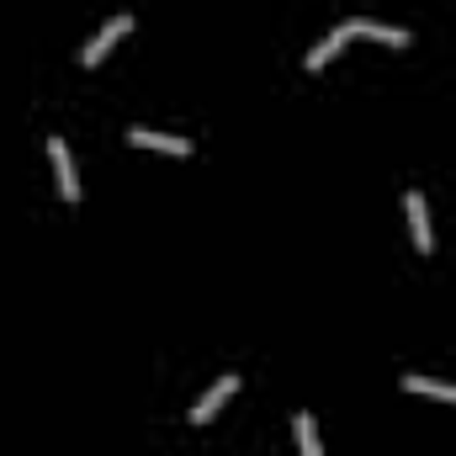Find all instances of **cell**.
<instances>
[{"instance_id":"2","label":"cell","mask_w":456,"mask_h":456,"mask_svg":"<svg viewBox=\"0 0 456 456\" xmlns=\"http://www.w3.org/2000/svg\"><path fill=\"white\" fill-rule=\"evenodd\" d=\"M127 27H133V11H117L112 21H107V27H102V32H96V37L80 48V64H102V59L112 53V43L122 37V32H127Z\"/></svg>"},{"instance_id":"1","label":"cell","mask_w":456,"mask_h":456,"mask_svg":"<svg viewBox=\"0 0 456 456\" xmlns=\"http://www.w3.org/2000/svg\"><path fill=\"white\" fill-rule=\"evenodd\" d=\"M48 159H53V175H59V197L64 202H80V175H75V154H69V143L53 133L48 138Z\"/></svg>"},{"instance_id":"7","label":"cell","mask_w":456,"mask_h":456,"mask_svg":"<svg viewBox=\"0 0 456 456\" xmlns=\"http://www.w3.org/2000/svg\"><path fill=\"white\" fill-rule=\"evenodd\" d=\"M350 27H355V37H377V43H393V48H409L414 43L409 27H382V21H366V16H350Z\"/></svg>"},{"instance_id":"4","label":"cell","mask_w":456,"mask_h":456,"mask_svg":"<svg viewBox=\"0 0 456 456\" xmlns=\"http://www.w3.org/2000/svg\"><path fill=\"white\" fill-rule=\"evenodd\" d=\"M350 37H355V27H350V21H345V27H335L330 37H319V43L308 48V59H303V69H324V64H330V59L340 53V48L350 43Z\"/></svg>"},{"instance_id":"9","label":"cell","mask_w":456,"mask_h":456,"mask_svg":"<svg viewBox=\"0 0 456 456\" xmlns=\"http://www.w3.org/2000/svg\"><path fill=\"white\" fill-rule=\"evenodd\" d=\"M292 430H297V446H303V456H324V441H319V425H314V414H308V409H297Z\"/></svg>"},{"instance_id":"3","label":"cell","mask_w":456,"mask_h":456,"mask_svg":"<svg viewBox=\"0 0 456 456\" xmlns=\"http://www.w3.org/2000/svg\"><path fill=\"white\" fill-rule=\"evenodd\" d=\"M233 393H239V371L218 377V382H213V387H208V393H202V398L191 403V425H208V419H213V414L224 409L228 398H233Z\"/></svg>"},{"instance_id":"5","label":"cell","mask_w":456,"mask_h":456,"mask_svg":"<svg viewBox=\"0 0 456 456\" xmlns=\"http://www.w3.org/2000/svg\"><path fill=\"white\" fill-rule=\"evenodd\" d=\"M403 213H409V233H414V244H419V249L430 255V249H436V233H430V213H425V197H419V191H409V197H403Z\"/></svg>"},{"instance_id":"8","label":"cell","mask_w":456,"mask_h":456,"mask_svg":"<svg viewBox=\"0 0 456 456\" xmlns=\"http://www.w3.org/2000/svg\"><path fill=\"white\" fill-rule=\"evenodd\" d=\"M403 387H409V393H425V398H441V403H456V382H436V377L409 371V377H403Z\"/></svg>"},{"instance_id":"6","label":"cell","mask_w":456,"mask_h":456,"mask_svg":"<svg viewBox=\"0 0 456 456\" xmlns=\"http://www.w3.org/2000/svg\"><path fill=\"white\" fill-rule=\"evenodd\" d=\"M127 143H138V149H165V154H191V143L186 138H175V133H154V127H127Z\"/></svg>"}]
</instances>
